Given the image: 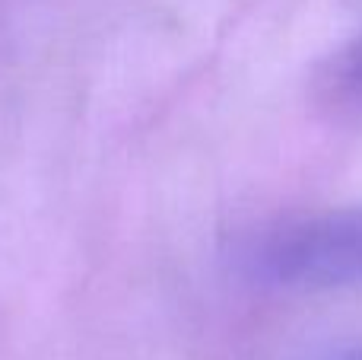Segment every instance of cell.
Masks as SVG:
<instances>
[{"mask_svg": "<svg viewBox=\"0 0 362 360\" xmlns=\"http://www.w3.org/2000/svg\"><path fill=\"white\" fill-rule=\"evenodd\" d=\"M331 360H362V344H353V348L340 351V354L331 357Z\"/></svg>", "mask_w": 362, "mask_h": 360, "instance_id": "cell-2", "label": "cell"}, {"mask_svg": "<svg viewBox=\"0 0 362 360\" xmlns=\"http://www.w3.org/2000/svg\"><path fill=\"white\" fill-rule=\"evenodd\" d=\"M248 259L261 281L289 291L362 287V204L283 223Z\"/></svg>", "mask_w": 362, "mask_h": 360, "instance_id": "cell-1", "label": "cell"}]
</instances>
